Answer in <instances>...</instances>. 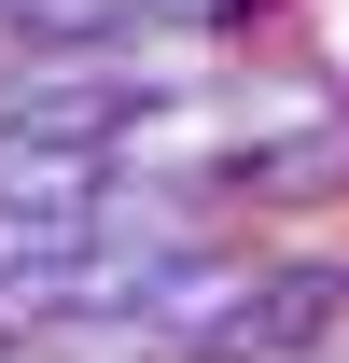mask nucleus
I'll return each mask as SVG.
<instances>
[{"label":"nucleus","mask_w":349,"mask_h":363,"mask_svg":"<svg viewBox=\"0 0 349 363\" xmlns=\"http://www.w3.org/2000/svg\"><path fill=\"white\" fill-rule=\"evenodd\" d=\"M210 210L238 238H307L321 210H349V112L279 126V140H238V154L210 168Z\"/></svg>","instance_id":"2"},{"label":"nucleus","mask_w":349,"mask_h":363,"mask_svg":"<svg viewBox=\"0 0 349 363\" xmlns=\"http://www.w3.org/2000/svg\"><path fill=\"white\" fill-rule=\"evenodd\" d=\"M0 363H28V350H0Z\"/></svg>","instance_id":"5"},{"label":"nucleus","mask_w":349,"mask_h":363,"mask_svg":"<svg viewBox=\"0 0 349 363\" xmlns=\"http://www.w3.org/2000/svg\"><path fill=\"white\" fill-rule=\"evenodd\" d=\"M140 14H182V28H223V43H252L265 14H294V0H140Z\"/></svg>","instance_id":"4"},{"label":"nucleus","mask_w":349,"mask_h":363,"mask_svg":"<svg viewBox=\"0 0 349 363\" xmlns=\"http://www.w3.org/2000/svg\"><path fill=\"white\" fill-rule=\"evenodd\" d=\"M140 0H0V56H28V43H112Z\"/></svg>","instance_id":"3"},{"label":"nucleus","mask_w":349,"mask_h":363,"mask_svg":"<svg viewBox=\"0 0 349 363\" xmlns=\"http://www.w3.org/2000/svg\"><path fill=\"white\" fill-rule=\"evenodd\" d=\"M349 350V252L336 238H252V294L182 363H336Z\"/></svg>","instance_id":"1"}]
</instances>
